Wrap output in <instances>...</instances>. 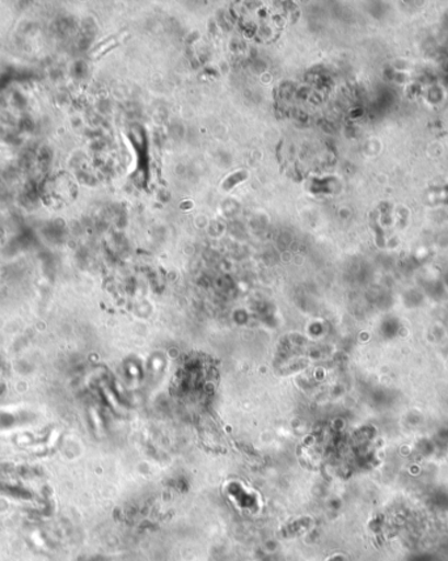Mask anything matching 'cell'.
<instances>
[{
	"label": "cell",
	"mask_w": 448,
	"mask_h": 561,
	"mask_svg": "<svg viewBox=\"0 0 448 561\" xmlns=\"http://www.w3.org/2000/svg\"><path fill=\"white\" fill-rule=\"evenodd\" d=\"M237 10L240 28L259 42L276 39L291 19L290 10L279 3H242Z\"/></svg>",
	"instance_id": "6da1fadb"
}]
</instances>
